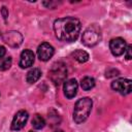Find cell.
Masks as SVG:
<instances>
[{
	"label": "cell",
	"mask_w": 132,
	"mask_h": 132,
	"mask_svg": "<svg viewBox=\"0 0 132 132\" xmlns=\"http://www.w3.org/2000/svg\"><path fill=\"white\" fill-rule=\"evenodd\" d=\"M120 74V72H119V70L118 69H116V68H109V69H107L106 71H105V75H106V77H114V76H118Z\"/></svg>",
	"instance_id": "cell-17"
},
{
	"label": "cell",
	"mask_w": 132,
	"mask_h": 132,
	"mask_svg": "<svg viewBox=\"0 0 132 132\" xmlns=\"http://www.w3.org/2000/svg\"><path fill=\"white\" fill-rule=\"evenodd\" d=\"M50 75H51L52 80L56 85H60L61 82H64L66 75H67V68H66L65 64L62 62H58V63L54 64L51 69Z\"/></svg>",
	"instance_id": "cell-4"
},
{
	"label": "cell",
	"mask_w": 132,
	"mask_h": 132,
	"mask_svg": "<svg viewBox=\"0 0 132 132\" xmlns=\"http://www.w3.org/2000/svg\"><path fill=\"white\" fill-rule=\"evenodd\" d=\"M131 51H132V46H131L130 44H129V45H127V47H126V50H125V57H126V59H127V60H130V59L132 58Z\"/></svg>",
	"instance_id": "cell-18"
},
{
	"label": "cell",
	"mask_w": 132,
	"mask_h": 132,
	"mask_svg": "<svg viewBox=\"0 0 132 132\" xmlns=\"http://www.w3.org/2000/svg\"><path fill=\"white\" fill-rule=\"evenodd\" d=\"M92 105L93 101L89 97H84L76 101L73 109V120L76 124H81L88 119L92 109Z\"/></svg>",
	"instance_id": "cell-2"
},
{
	"label": "cell",
	"mask_w": 132,
	"mask_h": 132,
	"mask_svg": "<svg viewBox=\"0 0 132 132\" xmlns=\"http://www.w3.org/2000/svg\"><path fill=\"white\" fill-rule=\"evenodd\" d=\"M94 86H95V79L93 77H91V76H86L80 81V87L85 91L91 90L92 88H94Z\"/></svg>",
	"instance_id": "cell-14"
},
{
	"label": "cell",
	"mask_w": 132,
	"mask_h": 132,
	"mask_svg": "<svg viewBox=\"0 0 132 132\" xmlns=\"http://www.w3.org/2000/svg\"><path fill=\"white\" fill-rule=\"evenodd\" d=\"M11 63H12V59H11V57H7V58H5L4 61L0 64V70H1V71H5V70L9 69L10 66H11Z\"/></svg>",
	"instance_id": "cell-16"
},
{
	"label": "cell",
	"mask_w": 132,
	"mask_h": 132,
	"mask_svg": "<svg viewBox=\"0 0 132 132\" xmlns=\"http://www.w3.org/2000/svg\"><path fill=\"white\" fill-rule=\"evenodd\" d=\"M101 40V33L100 30L95 27H89L81 36V42L87 46H94Z\"/></svg>",
	"instance_id": "cell-3"
},
{
	"label": "cell",
	"mask_w": 132,
	"mask_h": 132,
	"mask_svg": "<svg viewBox=\"0 0 132 132\" xmlns=\"http://www.w3.org/2000/svg\"><path fill=\"white\" fill-rule=\"evenodd\" d=\"M1 13H2L3 19H4V20H6V19H7V16H8V10H7V8H6L5 6H3V7H2V9H1Z\"/></svg>",
	"instance_id": "cell-19"
},
{
	"label": "cell",
	"mask_w": 132,
	"mask_h": 132,
	"mask_svg": "<svg viewBox=\"0 0 132 132\" xmlns=\"http://www.w3.org/2000/svg\"><path fill=\"white\" fill-rule=\"evenodd\" d=\"M56 132H63V131H61V130H59V131H56Z\"/></svg>",
	"instance_id": "cell-21"
},
{
	"label": "cell",
	"mask_w": 132,
	"mask_h": 132,
	"mask_svg": "<svg viewBox=\"0 0 132 132\" xmlns=\"http://www.w3.org/2000/svg\"><path fill=\"white\" fill-rule=\"evenodd\" d=\"M77 88H78V85L74 78L65 80L64 86H63V90H64V95L66 96V98L72 99L77 93Z\"/></svg>",
	"instance_id": "cell-10"
},
{
	"label": "cell",
	"mask_w": 132,
	"mask_h": 132,
	"mask_svg": "<svg viewBox=\"0 0 132 132\" xmlns=\"http://www.w3.org/2000/svg\"><path fill=\"white\" fill-rule=\"evenodd\" d=\"M127 47V44H126V41L121 38V37H117V38H113L110 40L109 42V48H110V52L112 53L113 56H121L125 53V50Z\"/></svg>",
	"instance_id": "cell-7"
},
{
	"label": "cell",
	"mask_w": 132,
	"mask_h": 132,
	"mask_svg": "<svg viewBox=\"0 0 132 132\" xmlns=\"http://www.w3.org/2000/svg\"><path fill=\"white\" fill-rule=\"evenodd\" d=\"M28 118H29V114L26 110L18 111L13 117V120H12V123H11V130H13V131L21 130L26 125V123L28 121Z\"/></svg>",
	"instance_id": "cell-8"
},
{
	"label": "cell",
	"mask_w": 132,
	"mask_h": 132,
	"mask_svg": "<svg viewBox=\"0 0 132 132\" xmlns=\"http://www.w3.org/2000/svg\"><path fill=\"white\" fill-rule=\"evenodd\" d=\"M80 22L76 18L66 16L55 21L54 32L56 37L61 41L71 42L77 39L80 32Z\"/></svg>",
	"instance_id": "cell-1"
},
{
	"label": "cell",
	"mask_w": 132,
	"mask_h": 132,
	"mask_svg": "<svg viewBox=\"0 0 132 132\" xmlns=\"http://www.w3.org/2000/svg\"><path fill=\"white\" fill-rule=\"evenodd\" d=\"M40 76H41V71H40V69H38V68H32V69L29 70V72L27 73L26 79H27V81H28L29 84H34V82H36V81L39 79Z\"/></svg>",
	"instance_id": "cell-12"
},
{
	"label": "cell",
	"mask_w": 132,
	"mask_h": 132,
	"mask_svg": "<svg viewBox=\"0 0 132 132\" xmlns=\"http://www.w3.org/2000/svg\"><path fill=\"white\" fill-rule=\"evenodd\" d=\"M5 52H6L5 47H4L3 45H0V60H2V58L4 57V55H5Z\"/></svg>",
	"instance_id": "cell-20"
},
{
	"label": "cell",
	"mask_w": 132,
	"mask_h": 132,
	"mask_svg": "<svg viewBox=\"0 0 132 132\" xmlns=\"http://www.w3.org/2000/svg\"><path fill=\"white\" fill-rule=\"evenodd\" d=\"M54 53H55L54 47L50 43H47V42L41 43L38 46V48H37V55H38V58L41 61H47V60H50L53 57Z\"/></svg>",
	"instance_id": "cell-9"
},
{
	"label": "cell",
	"mask_w": 132,
	"mask_h": 132,
	"mask_svg": "<svg viewBox=\"0 0 132 132\" xmlns=\"http://www.w3.org/2000/svg\"><path fill=\"white\" fill-rule=\"evenodd\" d=\"M35 60V56L34 53L30 50H25L22 52L21 54V58H20V66L21 68H28L30 66L33 65Z\"/></svg>",
	"instance_id": "cell-11"
},
{
	"label": "cell",
	"mask_w": 132,
	"mask_h": 132,
	"mask_svg": "<svg viewBox=\"0 0 132 132\" xmlns=\"http://www.w3.org/2000/svg\"><path fill=\"white\" fill-rule=\"evenodd\" d=\"M5 43H7L11 47H18L23 42V36L18 31H8L2 36Z\"/></svg>",
	"instance_id": "cell-6"
},
{
	"label": "cell",
	"mask_w": 132,
	"mask_h": 132,
	"mask_svg": "<svg viewBox=\"0 0 132 132\" xmlns=\"http://www.w3.org/2000/svg\"><path fill=\"white\" fill-rule=\"evenodd\" d=\"M32 126L34 129H42L45 126V121L40 114H35L32 119Z\"/></svg>",
	"instance_id": "cell-15"
},
{
	"label": "cell",
	"mask_w": 132,
	"mask_h": 132,
	"mask_svg": "<svg viewBox=\"0 0 132 132\" xmlns=\"http://www.w3.org/2000/svg\"><path fill=\"white\" fill-rule=\"evenodd\" d=\"M30 132H34V131H30Z\"/></svg>",
	"instance_id": "cell-22"
},
{
	"label": "cell",
	"mask_w": 132,
	"mask_h": 132,
	"mask_svg": "<svg viewBox=\"0 0 132 132\" xmlns=\"http://www.w3.org/2000/svg\"><path fill=\"white\" fill-rule=\"evenodd\" d=\"M72 57L74 60H76L79 63H85L89 60V54L82 50H76L72 53Z\"/></svg>",
	"instance_id": "cell-13"
},
{
	"label": "cell",
	"mask_w": 132,
	"mask_h": 132,
	"mask_svg": "<svg viewBox=\"0 0 132 132\" xmlns=\"http://www.w3.org/2000/svg\"><path fill=\"white\" fill-rule=\"evenodd\" d=\"M111 88L122 95H128L132 90V81L128 78H118L111 82Z\"/></svg>",
	"instance_id": "cell-5"
}]
</instances>
